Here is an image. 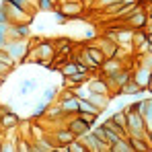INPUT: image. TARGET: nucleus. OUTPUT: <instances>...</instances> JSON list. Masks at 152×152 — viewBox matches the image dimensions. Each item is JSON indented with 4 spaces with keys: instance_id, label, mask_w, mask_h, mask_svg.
<instances>
[{
    "instance_id": "obj_1",
    "label": "nucleus",
    "mask_w": 152,
    "mask_h": 152,
    "mask_svg": "<svg viewBox=\"0 0 152 152\" xmlns=\"http://www.w3.org/2000/svg\"><path fill=\"white\" fill-rule=\"evenodd\" d=\"M126 113H127V132H129V136H132V138H146V136H148V129H146L144 117H142L132 105L126 107Z\"/></svg>"
},
{
    "instance_id": "obj_2",
    "label": "nucleus",
    "mask_w": 152,
    "mask_h": 152,
    "mask_svg": "<svg viewBox=\"0 0 152 152\" xmlns=\"http://www.w3.org/2000/svg\"><path fill=\"white\" fill-rule=\"evenodd\" d=\"M29 50H31V39H8V43L4 48V51L10 56V60L15 64L25 62Z\"/></svg>"
},
{
    "instance_id": "obj_3",
    "label": "nucleus",
    "mask_w": 152,
    "mask_h": 152,
    "mask_svg": "<svg viewBox=\"0 0 152 152\" xmlns=\"http://www.w3.org/2000/svg\"><path fill=\"white\" fill-rule=\"evenodd\" d=\"M2 6H4L10 23H31L33 21V17L29 15V10H27L25 6L12 2V0H2Z\"/></svg>"
},
{
    "instance_id": "obj_4",
    "label": "nucleus",
    "mask_w": 152,
    "mask_h": 152,
    "mask_svg": "<svg viewBox=\"0 0 152 152\" xmlns=\"http://www.w3.org/2000/svg\"><path fill=\"white\" fill-rule=\"evenodd\" d=\"M126 25L132 29H146L148 27V10H144V6L140 4L129 17H126Z\"/></svg>"
},
{
    "instance_id": "obj_5",
    "label": "nucleus",
    "mask_w": 152,
    "mask_h": 152,
    "mask_svg": "<svg viewBox=\"0 0 152 152\" xmlns=\"http://www.w3.org/2000/svg\"><path fill=\"white\" fill-rule=\"evenodd\" d=\"M56 10H60L62 17H78L84 12V2L82 0H62Z\"/></svg>"
},
{
    "instance_id": "obj_6",
    "label": "nucleus",
    "mask_w": 152,
    "mask_h": 152,
    "mask_svg": "<svg viewBox=\"0 0 152 152\" xmlns=\"http://www.w3.org/2000/svg\"><path fill=\"white\" fill-rule=\"evenodd\" d=\"M119 70H124V60L113 56V58H107L103 62V66L99 68V74H103L105 78H111L113 74H117Z\"/></svg>"
},
{
    "instance_id": "obj_7",
    "label": "nucleus",
    "mask_w": 152,
    "mask_h": 152,
    "mask_svg": "<svg viewBox=\"0 0 152 152\" xmlns=\"http://www.w3.org/2000/svg\"><path fill=\"white\" fill-rule=\"evenodd\" d=\"M80 140L88 146V152H111V146H109V144H105L103 140H99V138L95 136V132H93V129H91L88 134H84Z\"/></svg>"
},
{
    "instance_id": "obj_8",
    "label": "nucleus",
    "mask_w": 152,
    "mask_h": 152,
    "mask_svg": "<svg viewBox=\"0 0 152 152\" xmlns=\"http://www.w3.org/2000/svg\"><path fill=\"white\" fill-rule=\"evenodd\" d=\"M66 127H68V129H70V132L74 134L76 138H82L84 134H88V132L93 129V127L88 126V124H86L84 119H80V117H78V113H74V115H72V117L68 119Z\"/></svg>"
},
{
    "instance_id": "obj_9",
    "label": "nucleus",
    "mask_w": 152,
    "mask_h": 152,
    "mask_svg": "<svg viewBox=\"0 0 152 152\" xmlns=\"http://www.w3.org/2000/svg\"><path fill=\"white\" fill-rule=\"evenodd\" d=\"M86 84H88L91 93H99V95H111V93H113V91H111V86H109V82H107V78H105L103 74L97 76V78L88 76Z\"/></svg>"
},
{
    "instance_id": "obj_10",
    "label": "nucleus",
    "mask_w": 152,
    "mask_h": 152,
    "mask_svg": "<svg viewBox=\"0 0 152 152\" xmlns=\"http://www.w3.org/2000/svg\"><path fill=\"white\" fill-rule=\"evenodd\" d=\"M8 39H31V23H10Z\"/></svg>"
},
{
    "instance_id": "obj_11",
    "label": "nucleus",
    "mask_w": 152,
    "mask_h": 152,
    "mask_svg": "<svg viewBox=\"0 0 152 152\" xmlns=\"http://www.w3.org/2000/svg\"><path fill=\"white\" fill-rule=\"evenodd\" d=\"M150 76H152V68H146V66H142V64H138V68L134 70V74L132 78L138 82V86L146 93L148 91V82H150Z\"/></svg>"
},
{
    "instance_id": "obj_12",
    "label": "nucleus",
    "mask_w": 152,
    "mask_h": 152,
    "mask_svg": "<svg viewBox=\"0 0 152 152\" xmlns=\"http://www.w3.org/2000/svg\"><path fill=\"white\" fill-rule=\"evenodd\" d=\"M19 124H21V119L17 117V113L8 111V109H4V111L0 113V129H2V132L12 129V127H19Z\"/></svg>"
},
{
    "instance_id": "obj_13",
    "label": "nucleus",
    "mask_w": 152,
    "mask_h": 152,
    "mask_svg": "<svg viewBox=\"0 0 152 152\" xmlns=\"http://www.w3.org/2000/svg\"><path fill=\"white\" fill-rule=\"evenodd\" d=\"M99 48L103 50V53L107 56V58H113L115 53H117V43L111 39V37H107V35H103V37H99L97 41H95Z\"/></svg>"
},
{
    "instance_id": "obj_14",
    "label": "nucleus",
    "mask_w": 152,
    "mask_h": 152,
    "mask_svg": "<svg viewBox=\"0 0 152 152\" xmlns=\"http://www.w3.org/2000/svg\"><path fill=\"white\" fill-rule=\"evenodd\" d=\"M58 105L62 107V111L68 115V113H78V97L70 95V97H60Z\"/></svg>"
},
{
    "instance_id": "obj_15",
    "label": "nucleus",
    "mask_w": 152,
    "mask_h": 152,
    "mask_svg": "<svg viewBox=\"0 0 152 152\" xmlns=\"http://www.w3.org/2000/svg\"><path fill=\"white\" fill-rule=\"evenodd\" d=\"M51 136H53V142L56 144H70L72 140H76V136L68 127H58V129L51 132Z\"/></svg>"
},
{
    "instance_id": "obj_16",
    "label": "nucleus",
    "mask_w": 152,
    "mask_h": 152,
    "mask_svg": "<svg viewBox=\"0 0 152 152\" xmlns=\"http://www.w3.org/2000/svg\"><path fill=\"white\" fill-rule=\"evenodd\" d=\"M84 51L91 56V60H93V62H95L99 68L103 66V62L107 60V56L103 53V50L99 48V45H97V43H91V45H86V48H84Z\"/></svg>"
},
{
    "instance_id": "obj_17",
    "label": "nucleus",
    "mask_w": 152,
    "mask_h": 152,
    "mask_svg": "<svg viewBox=\"0 0 152 152\" xmlns=\"http://www.w3.org/2000/svg\"><path fill=\"white\" fill-rule=\"evenodd\" d=\"M142 93H144V91L138 86V82H136L134 78H129L126 84L117 91V95H142Z\"/></svg>"
},
{
    "instance_id": "obj_18",
    "label": "nucleus",
    "mask_w": 152,
    "mask_h": 152,
    "mask_svg": "<svg viewBox=\"0 0 152 152\" xmlns=\"http://www.w3.org/2000/svg\"><path fill=\"white\" fill-rule=\"evenodd\" d=\"M60 72L64 78H68V76L76 74V72H80V68H78V62L76 60H68V62H64L62 66H60Z\"/></svg>"
},
{
    "instance_id": "obj_19",
    "label": "nucleus",
    "mask_w": 152,
    "mask_h": 152,
    "mask_svg": "<svg viewBox=\"0 0 152 152\" xmlns=\"http://www.w3.org/2000/svg\"><path fill=\"white\" fill-rule=\"evenodd\" d=\"M129 140H132V146H134L136 152H150L152 150L148 138H132V136H129Z\"/></svg>"
},
{
    "instance_id": "obj_20",
    "label": "nucleus",
    "mask_w": 152,
    "mask_h": 152,
    "mask_svg": "<svg viewBox=\"0 0 152 152\" xmlns=\"http://www.w3.org/2000/svg\"><path fill=\"white\" fill-rule=\"evenodd\" d=\"M111 152H136V150H134L129 138H121V140H117V142L111 146Z\"/></svg>"
},
{
    "instance_id": "obj_21",
    "label": "nucleus",
    "mask_w": 152,
    "mask_h": 152,
    "mask_svg": "<svg viewBox=\"0 0 152 152\" xmlns=\"http://www.w3.org/2000/svg\"><path fill=\"white\" fill-rule=\"evenodd\" d=\"M78 117L84 119L91 127L97 126V119H99V113H91V111H78Z\"/></svg>"
},
{
    "instance_id": "obj_22",
    "label": "nucleus",
    "mask_w": 152,
    "mask_h": 152,
    "mask_svg": "<svg viewBox=\"0 0 152 152\" xmlns=\"http://www.w3.org/2000/svg\"><path fill=\"white\" fill-rule=\"evenodd\" d=\"M35 88H37V80L35 78H27L21 84V95H27L29 91H35Z\"/></svg>"
},
{
    "instance_id": "obj_23",
    "label": "nucleus",
    "mask_w": 152,
    "mask_h": 152,
    "mask_svg": "<svg viewBox=\"0 0 152 152\" xmlns=\"http://www.w3.org/2000/svg\"><path fill=\"white\" fill-rule=\"evenodd\" d=\"M56 97H58V88H45V91H43V101L53 103Z\"/></svg>"
},
{
    "instance_id": "obj_24",
    "label": "nucleus",
    "mask_w": 152,
    "mask_h": 152,
    "mask_svg": "<svg viewBox=\"0 0 152 152\" xmlns=\"http://www.w3.org/2000/svg\"><path fill=\"white\" fill-rule=\"evenodd\" d=\"M0 23H10V21H8V15H6V10H4L2 4H0Z\"/></svg>"
},
{
    "instance_id": "obj_25",
    "label": "nucleus",
    "mask_w": 152,
    "mask_h": 152,
    "mask_svg": "<svg viewBox=\"0 0 152 152\" xmlns=\"http://www.w3.org/2000/svg\"><path fill=\"white\" fill-rule=\"evenodd\" d=\"M6 43H8V35L0 31V50H4V48H6Z\"/></svg>"
},
{
    "instance_id": "obj_26",
    "label": "nucleus",
    "mask_w": 152,
    "mask_h": 152,
    "mask_svg": "<svg viewBox=\"0 0 152 152\" xmlns=\"http://www.w3.org/2000/svg\"><path fill=\"white\" fill-rule=\"evenodd\" d=\"M103 6H107V4H111V2H117V0H99Z\"/></svg>"
},
{
    "instance_id": "obj_27",
    "label": "nucleus",
    "mask_w": 152,
    "mask_h": 152,
    "mask_svg": "<svg viewBox=\"0 0 152 152\" xmlns=\"http://www.w3.org/2000/svg\"><path fill=\"white\" fill-rule=\"evenodd\" d=\"M146 138H148V142H150V146H152V127L148 129V136H146Z\"/></svg>"
},
{
    "instance_id": "obj_28",
    "label": "nucleus",
    "mask_w": 152,
    "mask_h": 152,
    "mask_svg": "<svg viewBox=\"0 0 152 152\" xmlns=\"http://www.w3.org/2000/svg\"><path fill=\"white\" fill-rule=\"evenodd\" d=\"M82 2H84V4H95V0H82ZM97 2H99V0H97Z\"/></svg>"
},
{
    "instance_id": "obj_29",
    "label": "nucleus",
    "mask_w": 152,
    "mask_h": 152,
    "mask_svg": "<svg viewBox=\"0 0 152 152\" xmlns=\"http://www.w3.org/2000/svg\"><path fill=\"white\" fill-rule=\"evenodd\" d=\"M146 33H148V31H146ZM148 41L152 43V33H148Z\"/></svg>"
}]
</instances>
